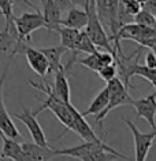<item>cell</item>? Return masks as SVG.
I'll use <instances>...</instances> for the list:
<instances>
[{
  "mask_svg": "<svg viewBox=\"0 0 156 161\" xmlns=\"http://www.w3.org/2000/svg\"><path fill=\"white\" fill-rule=\"evenodd\" d=\"M53 150H55L56 156L73 157V158H79V160H85V161L111 160V156L128 160V157L118 153L115 149L108 146L104 141H101V142L84 141L82 143L73 146V147H63V149L53 147Z\"/></svg>",
  "mask_w": 156,
  "mask_h": 161,
  "instance_id": "cell-1",
  "label": "cell"
},
{
  "mask_svg": "<svg viewBox=\"0 0 156 161\" xmlns=\"http://www.w3.org/2000/svg\"><path fill=\"white\" fill-rule=\"evenodd\" d=\"M29 83H30V86L33 87V88H36L43 94H45V97H47L45 101L41 103V106L33 112V114L37 116L40 112L45 110V109H49V110L55 114L56 119L64 125L66 131H73V132H74V120H73V116H71L70 110H68V106L66 102H63L55 94L52 86H49L45 80L43 83H36L33 80H29Z\"/></svg>",
  "mask_w": 156,
  "mask_h": 161,
  "instance_id": "cell-2",
  "label": "cell"
},
{
  "mask_svg": "<svg viewBox=\"0 0 156 161\" xmlns=\"http://www.w3.org/2000/svg\"><path fill=\"white\" fill-rule=\"evenodd\" d=\"M14 26H15V31H17V44L13 54L10 55L13 58L22 50L23 43L30 40V36L34 31L45 28V21L41 11L23 13L19 17H14Z\"/></svg>",
  "mask_w": 156,
  "mask_h": 161,
  "instance_id": "cell-3",
  "label": "cell"
},
{
  "mask_svg": "<svg viewBox=\"0 0 156 161\" xmlns=\"http://www.w3.org/2000/svg\"><path fill=\"white\" fill-rule=\"evenodd\" d=\"M86 11H88V22H86V26H85V32L86 35L90 37V40L93 42V44L96 47H100L103 50H107L112 53V55H117V51H115L114 46L111 44V40H110V36L106 33L104 31V25L103 22L100 21L99 15L96 13V8H95V3L93 2H89L88 7H86Z\"/></svg>",
  "mask_w": 156,
  "mask_h": 161,
  "instance_id": "cell-4",
  "label": "cell"
},
{
  "mask_svg": "<svg viewBox=\"0 0 156 161\" xmlns=\"http://www.w3.org/2000/svg\"><path fill=\"white\" fill-rule=\"evenodd\" d=\"M11 59H13V57H10L4 70H3L2 76H0V134L15 139L18 142H22L23 136L21 135L19 131H18V128L15 124H14L11 116L8 114V112H7V109H6V105H4V99H3V87H4L7 72H8V69H10V65H11Z\"/></svg>",
  "mask_w": 156,
  "mask_h": 161,
  "instance_id": "cell-5",
  "label": "cell"
},
{
  "mask_svg": "<svg viewBox=\"0 0 156 161\" xmlns=\"http://www.w3.org/2000/svg\"><path fill=\"white\" fill-rule=\"evenodd\" d=\"M123 121H125V124L129 127V130L132 131V134H133L134 156H136V160L144 161L145 158H147L148 153H149L153 141L156 139V128H153L151 132H141V131L137 130L136 124H134L132 120L125 119Z\"/></svg>",
  "mask_w": 156,
  "mask_h": 161,
  "instance_id": "cell-6",
  "label": "cell"
},
{
  "mask_svg": "<svg viewBox=\"0 0 156 161\" xmlns=\"http://www.w3.org/2000/svg\"><path fill=\"white\" fill-rule=\"evenodd\" d=\"M15 119H18L19 121H22L25 124V127L28 128L29 134H30L34 143L41 145V146H49L48 141H47V136L44 134V130L38 124L37 119H36V116L33 114V112L30 109L23 108L22 113H17L15 114Z\"/></svg>",
  "mask_w": 156,
  "mask_h": 161,
  "instance_id": "cell-7",
  "label": "cell"
},
{
  "mask_svg": "<svg viewBox=\"0 0 156 161\" xmlns=\"http://www.w3.org/2000/svg\"><path fill=\"white\" fill-rule=\"evenodd\" d=\"M130 105L136 109L137 116L144 119L152 130L156 128V95L153 92L140 99H133Z\"/></svg>",
  "mask_w": 156,
  "mask_h": 161,
  "instance_id": "cell-8",
  "label": "cell"
},
{
  "mask_svg": "<svg viewBox=\"0 0 156 161\" xmlns=\"http://www.w3.org/2000/svg\"><path fill=\"white\" fill-rule=\"evenodd\" d=\"M68 110H70L73 120H74V132L78 135L82 141H90V142H101L104 141L103 138H99L96 135V132L93 131V128L86 123L85 117L81 114V112H78L74 106L71 105V102L67 103Z\"/></svg>",
  "mask_w": 156,
  "mask_h": 161,
  "instance_id": "cell-9",
  "label": "cell"
},
{
  "mask_svg": "<svg viewBox=\"0 0 156 161\" xmlns=\"http://www.w3.org/2000/svg\"><path fill=\"white\" fill-rule=\"evenodd\" d=\"M21 147L23 153V160L30 161H44V160H52L56 157V153L52 146H41L34 142H21Z\"/></svg>",
  "mask_w": 156,
  "mask_h": 161,
  "instance_id": "cell-10",
  "label": "cell"
},
{
  "mask_svg": "<svg viewBox=\"0 0 156 161\" xmlns=\"http://www.w3.org/2000/svg\"><path fill=\"white\" fill-rule=\"evenodd\" d=\"M22 50L25 51V57H26V61H28L30 69L36 75H38L40 77L44 79L49 73V64H48V61H47L45 55L41 53V50L33 48V47H28L25 44L22 47Z\"/></svg>",
  "mask_w": 156,
  "mask_h": 161,
  "instance_id": "cell-11",
  "label": "cell"
},
{
  "mask_svg": "<svg viewBox=\"0 0 156 161\" xmlns=\"http://www.w3.org/2000/svg\"><path fill=\"white\" fill-rule=\"evenodd\" d=\"M132 101H133V98L130 97V94H129V88H123L122 91H119V92L110 94V101H108L106 108L96 116V121L101 124L111 110H114V109L119 108V106H123V105H130Z\"/></svg>",
  "mask_w": 156,
  "mask_h": 161,
  "instance_id": "cell-12",
  "label": "cell"
},
{
  "mask_svg": "<svg viewBox=\"0 0 156 161\" xmlns=\"http://www.w3.org/2000/svg\"><path fill=\"white\" fill-rule=\"evenodd\" d=\"M43 17L45 21V29L48 32L58 31L62 21V11L53 0H47L43 4Z\"/></svg>",
  "mask_w": 156,
  "mask_h": 161,
  "instance_id": "cell-13",
  "label": "cell"
},
{
  "mask_svg": "<svg viewBox=\"0 0 156 161\" xmlns=\"http://www.w3.org/2000/svg\"><path fill=\"white\" fill-rule=\"evenodd\" d=\"M86 22H88V11H86V8H79V7L73 6L67 10V15L64 19L60 21V25L82 31L86 26Z\"/></svg>",
  "mask_w": 156,
  "mask_h": 161,
  "instance_id": "cell-14",
  "label": "cell"
},
{
  "mask_svg": "<svg viewBox=\"0 0 156 161\" xmlns=\"http://www.w3.org/2000/svg\"><path fill=\"white\" fill-rule=\"evenodd\" d=\"M3 142V147H2V157L3 158H11V160H23V153L22 147H21V142L15 141L13 138H8L6 135L0 134Z\"/></svg>",
  "mask_w": 156,
  "mask_h": 161,
  "instance_id": "cell-15",
  "label": "cell"
},
{
  "mask_svg": "<svg viewBox=\"0 0 156 161\" xmlns=\"http://www.w3.org/2000/svg\"><path fill=\"white\" fill-rule=\"evenodd\" d=\"M41 53L45 55L47 61H48L49 64V73H53L56 72L58 69H59L62 65V57H63V54L67 51L66 47L63 46H56V47H43Z\"/></svg>",
  "mask_w": 156,
  "mask_h": 161,
  "instance_id": "cell-16",
  "label": "cell"
},
{
  "mask_svg": "<svg viewBox=\"0 0 156 161\" xmlns=\"http://www.w3.org/2000/svg\"><path fill=\"white\" fill-rule=\"evenodd\" d=\"M108 101H110V92H108L107 87H104V88L93 98V101L89 103L88 109H86L85 112H82L81 114L84 117L85 116H97L107 106Z\"/></svg>",
  "mask_w": 156,
  "mask_h": 161,
  "instance_id": "cell-17",
  "label": "cell"
},
{
  "mask_svg": "<svg viewBox=\"0 0 156 161\" xmlns=\"http://www.w3.org/2000/svg\"><path fill=\"white\" fill-rule=\"evenodd\" d=\"M15 44H17V31H14V29L0 31V55L10 53V51L13 54Z\"/></svg>",
  "mask_w": 156,
  "mask_h": 161,
  "instance_id": "cell-18",
  "label": "cell"
},
{
  "mask_svg": "<svg viewBox=\"0 0 156 161\" xmlns=\"http://www.w3.org/2000/svg\"><path fill=\"white\" fill-rule=\"evenodd\" d=\"M56 32H58V33H59V36H60L62 46L66 47V48L70 50V51H74L75 42H77V37H78V33H79L78 29L62 26V25H60L59 29H58Z\"/></svg>",
  "mask_w": 156,
  "mask_h": 161,
  "instance_id": "cell-19",
  "label": "cell"
},
{
  "mask_svg": "<svg viewBox=\"0 0 156 161\" xmlns=\"http://www.w3.org/2000/svg\"><path fill=\"white\" fill-rule=\"evenodd\" d=\"M97 50V47L93 44V42L90 40V37L86 35V32L82 29L79 31L78 33V37H77V42H75V47H74V51H81V53H88V54H92Z\"/></svg>",
  "mask_w": 156,
  "mask_h": 161,
  "instance_id": "cell-20",
  "label": "cell"
},
{
  "mask_svg": "<svg viewBox=\"0 0 156 161\" xmlns=\"http://www.w3.org/2000/svg\"><path fill=\"white\" fill-rule=\"evenodd\" d=\"M133 76H140V77H144L149 81L152 86H153V94L156 95V68H148L145 65H140V64H136L133 66Z\"/></svg>",
  "mask_w": 156,
  "mask_h": 161,
  "instance_id": "cell-21",
  "label": "cell"
},
{
  "mask_svg": "<svg viewBox=\"0 0 156 161\" xmlns=\"http://www.w3.org/2000/svg\"><path fill=\"white\" fill-rule=\"evenodd\" d=\"M0 14H2L6 19V29H14V31H15L11 0H0Z\"/></svg>",
  "mask_w": 156,
  "mask_h": 161,
  "instance_id": "cell-22",
  "label": "cell"
},
{
  "mask_svg": "<svg viewBox=\"0 0 156 161\" xmlns=\"http://www.w3.org/2000/svg\"><path fill=\"white\" fill-rule=\"evenodd\" d=\"M133 18L136 24L144 25V26H153V24H155V15L144 8H141Z\"/></svg>",
  "mask_w": 156,
  "mask_h": 161,
  "instance_id": "cell-23",
  "label": "cell"
},
{
  "mask_svg": "<svg viewBox=\"0 0 156 161\" xmlns=\"http://www.w3.org/2000/svg\"><path fill=\"white\" fill-rule=\"evenodd\" d=\"M97 75L100 76V79L101 80H104V81H110L111 79H114L115 76L118 75V69H117V65H115V62L114 64H108V65H103L100 69H99V72H97Z\"/></svg>",
  "mask_w": 156,
  "mask_h": 161,
  "instance_id": "cell-24",
  "label": "cell"
},
{
  "mask_svg": "<svg viewBox=\"0 0 156 161\" xmlns=\"http://www.w3.org/2000/svg\"><path fill=\"white\" fill-rule=\"evenodd\" d=\"M119 3H121L123 11H125V14L128 17H134L141 8H143L137 0H119Z\"/></svg>",
  "mask_w": 156,
  "mask_h": 161,
  "instance_id": "cell-25",
  "label": "cell"
},
{
  "mask_svg": "<svg viewBox=\"0 0 156 161\" xmlns=\"http://www.w3.org/2000/svg\"><path fill=\"white\" fill-rule=\"evenodd\" d=\"M79 64L82 65V66H85V68H88L89 70H92V72H99V69L101 68V64H100V61H99V58H97L96 55V51L95 53H92V54H89L86 58H84V59H81L79 61Z\"/></svg>",
  "mask_w": 156,
  "mask_h": 161,
  "instance_id": "cell-26",
  "label": "cell"
},
{
  "mask_svg": "<svg viewBox=\"0 0 156 161\" xmlns=\"http://www.w3.org/2000/svg\"><path fill=\"white\" fill-rule=\"evenodd\" d=\"M96 55L99 58L101 66H103V65H108V64H114L115 62V58L112 55V53H110V51H107V50H104V51L96 50Z\"/></svg>",
  "mask_w": 156,
  "mask_h": 161,
  "instance_id": "cell-27",
  "label": "cell"
},
{
  "mask_svg": "<svg viewBox=\"0 0 156 161\" xmlns=\"http://www.w3.org/2000/svg\"><path fill=\"white\" fill-rule=\"evenodd\" d=\"M149 51L145 55V66L148 68H156V54L151 48H148Z\"/></svg>",
  "mask_w": 156,
  "mask_h": 161,
  "instance_id": "cell-28",
  "label": "cell"
},
{
  "mask_svg": "<svg viewBox=\"0 0 156 161\" xmlns=\"http://www.w3.org/2000/svg\"><path fill=\"white\" fill-rule=\"evenodd\" d=\"M141 7L144 10H147V11H149L151 14L156 15V0H147Z\"/></svg>",
  "mask_w": 156,
  "mask_h": 161,
  "instance_id": "cell-29",
  "label": "cell"
},
{
  "mask_svg": "<svg viewBox=\"0 0 156 161\" xmlns=\"http://www.w3.org/2000/svg\"><path fill=\"white\" fill-rule=\"evenodd\" d=\"M53 2H55V4L60 8L62 13H63V11H67L70 7H73L71 0H53Z\"/></svg>",
  "mask_w": 156,
  "mask_h": 161,
  "instance_id": "cell-30",
  "label": "cell"
},
{
  "mask_svg": "<svg viewBox=\"0 0 156 161\" xmlns=\"http://www.w3.org/2000/svg\"><path fill=\"white\" fill-rule=\"evenodd\" d=\"M29 6V7H32V8L34 10V11H40V8L37 6H34L33 3L30 2V0H13V6Z\"/></svg>",
  "mask_w": 156,
  "mask_h": 161,
  "instance_id": "cell-31",
  "label": "cell"
},
{
  "mask_svg": "<svg viewBox=\"0 0 156 161\" xmlns=\"http://www.w3.org/2000/svg\"><path fill=\"white\" fill-rule=\"evenodd\" d=\"M71 4L74 7H79V8H86L89 4V0H71Z\"/></svg>",
  "mask_w": 156,
  "mask_h": 161,
  "instance_id": "cell-32",
  "label": "cell"
},
{
  "mask_svg": "<svg viewBox=\"0 0 156 161\" xmlns=\"http://www.w3.org/2000/svg\"><path fill=\"white\" fill-rule=\"evenodd\" d=\"M137 2H138V3H140V4H141V6H143V4H144V3H145V2H147V0H137Z\"/></svg>",
  "mask_w": 156,
  "mask_h": 161,
  "instance_id": "cell-33",
  "label": "cell"
},
{
  "mask_svg": "<svg viewBox=\"0 0 156 161\" xmlns=\"http://www.w3.org/2000/svg\"><path fill=\"white\" fill-rule=\"evenodd\" d=\"M151 50H152V51H153V53H155V54H156V44H155V46H153V47H152V48H151Z\"/></svg>",
  "mask_w": 156,
  "mask_h": 161,
  "instance_id": "cell-34",
  "label": "cell"
},
{
  "mask_svg": "<svg viewBox=\"0 0 156 161\" xmlns=\"http://www.w3.org/2000/svg\"><path fill=\"white\" fill-rule=\"evenodd\" d=\"M40 2H41V6H43V4H44V3L47 2V0H40Z\"/></svg>",
  "mask_w": 156,
  "mask_h": 161,
  "instance_id": "cell-35",
  "label": "cell"
},
{
  "mask_svg": "<svg viewBox=\"0 0 156 161\" xmlns=\"http://www.w3.org/2000/svg\"><path fill=\"white\" fill-rule=\"evenodd\" d=\"M153 28H156V15H155V24H153Z\"/></svg>",
  "mask_w": 156,
  "mask_h": 161,
  "instance_id": "cell-36",
  "label": "cell"
},
{
  "mask_svg": "<svg viewBox=\"0 0 156 161\" xmlns=\"http://www.w3.org/2000/svg\"><path fill=\"white\" fill-rule=\"evenodd\" d=\"M89 2H93V3H95V0H89Z\"/></svg>",
  "mask_w": 156,
  "mask_h": 161,
  "instance_id": "cell-37",
  "label": "cell"
}]
</instances>
